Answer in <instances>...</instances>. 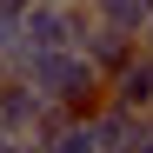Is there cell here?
Wrapping results in <instances>:
<instances>
[{"label": "cell", "mask_w": 153, "mask_h": 153, "mask_svg": "<svg viewBox=\"0 0 153 153\" xmlns=\"http://www.w3.org/2000/svg\"><path fill=\"white\" fill-rule=\"evenodd\" d=\"M47 153H100V146H93V133H87V120H67V133L47 146Z\"/></svg>", "instance_id": "52a82bcc"}, {"label": "cell", "mask_w": 153, "mask_h": 153, "mask_svg": "<svg viewBox=\"0 0 153 153\" xmlns=\"http://www.w3.org/2000/svg\"><path fill=\"white\" fill-rule=\"evenodd\" d=\"M7 73H13V60H7V53H0V80H7Z\"/></svg>", "instance_id": "8fae6325"}, {"label": "cell", "mask_w": 153, "mask_h": 153, "mask_svg": "<svg viewBox=\"0 0 153 153\" xmlns=\"http://www.w3.org/2000/svg\"><path fill=\"white\" fill-rule=\"evenodd\" d=\"M146 120H153V107H146Z\"/></svg>", "instance_id": "7c38bea8"}, {"label": "cell", "mask_w": 153, "mask_h": 153, "mask_svg": "<svg viewBox=\"0 0 153 153\" xmlns=\"http://www.w3.org/2000/svg\"><path fill=\"white\" fill-rule=\"evenodd\" d=\"M120 153H153V120H146V113H140V126H133V140H126Z\"/></svg>", "instance_id": "ba28073f"}, {"label": "cell", "mask_w": 153, "mask_h": 153, "mask_svg": "<svg viewBox=\"0 0 153 153\" xmlns=\"http://www.w3.org/2000/svg\"><path fill=\"white\" fill-rule=\"evenodd\" d=\"M40 113H47V100L20 80V73H7V80H0V133H20V140H27L40 126Z\"/></svg>", "instance_id": "3957f363"}, {"label": "cell", "mask_w": 153, "mask_h": 153, "mask_svg": "<svg viewBox=\"0 0 153 153\" xmlns=\"http://www.w3.org/2000/svg\"><path fill=\"white\" fill-rule=\"evenodd\" d=\"M133 33H120V27H100V20H93V27H87V40H80V53H87V67H100V80H107V73L126 60V53H133Z\"/></svg>", "instance_id": "277c9868"}, {"label": "cell", "mask_w": 153, "mask_h": 153, "mask_svg": "<svg viewBox=\"0 0 153 153\" xmlns=\"http://www.w3.org/2000/svg\"><path fill=\"white\" fill-rule=\"evenodd\" d=\"M140 47H146V53H153V13H146V27H140Z\"/></svg>", "instance_id": "30bf717a"}, {"label": "cell", "mask_w": 153, "mask_h": 153, "mask_svg": "<svg viewBox=\"0 0 153 153\" xmlns=\"http://www.w3.org/2000/svg\"><path fill=\"white\" fill-rule=\"evenodd\" d=\"M0 153H40L33 140H20V133H7V140H0Z\"/></svg>", "instance_id": "9c48e42d"}, {"label": "cell", "mask_w": 153, "mask_h": 153, "mask_svg": "<svg viewBox=\"0 0 153 153\" xmlns=\"http://www.w3.org/2000/svg\"><path fill=\"white\" fill-rule=\"evenodd\" d=\"M87 13L100 20V27H120V33H133L146 27V13H153V0H87Z\"/></svg>", "instance_id": "8992f818"}, {"label": "cell", "mask_w": 153, "mask_h": 153, "mask_svg": "<svg viewBox=\"0 0 153 153\" xmlns=\"http://www.w3.org/2000/svg\"><path fill=\"white\" fill-rule=\"evenodd\" d=\"M133 126H140V113L113 107V100H100V107L87 113V133H93V146H100V153H120L126 140H133Z\"/></svg>", "instance_id": "5b68a950"}, {"label": "cell", "mask_w": 153, "mask_h": 153, "mask_svg": "<svg viewBox=\"0 0 153 153\" xmlns=\"http://www.w3.org/2000/svg\"><path fill=\"white\" fill-rule=\"evenodd\" d=\"M13 73L27 80L40 100H53L67 107L73 120H87L100 100H107V80H100V67H87L80 47H47V53H13Z\"/></svg>", "instance_id": "6da1fadb"}, {"label": "cell", "mask_w": 153, "mask_h": 153, "mask_svg": "<svg viewBox=\"0 0 153 153\" xmlns=\"http://www.w3.org/2000/svg\"><path fill=\"white\" fill-rule=\"evenodd\" d=\"M107 100L126 107V113H146L153 107V53H146V47H133V53L107 73Z\"/></svg>", "instance_id": "7a4b0ae2"}]
</instances>
